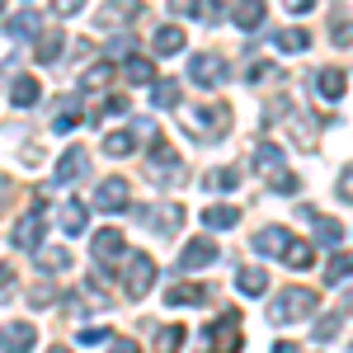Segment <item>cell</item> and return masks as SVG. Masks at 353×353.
I'll list each match as a JSON object with an SVG mask.
<instances>
[{
	"label": "cell",
	"instance_id": "cell-26",
	"mask_svg": "<svg viewBox=\"0 0 353 353\" xmlns=\"http://www.w3.org/2000/svg\"><path fill=\"white\" fill-rule=\"evenodd\" d=\"M151 104H156V109H179V81H170V76L156 81L151 85Z\"/></svg>",
	"mask_w": 353,
	"mask_h": 353
},
{
	"label": "cell",
	"instance_id": "cell-5",
	"mask_svg": "<svg viewBox=\"0 0 353 353\" xmlns=\"http://www.w3.org/2000/svg\"><path fill=\"white\" fill-rule=\"evenodd\" d=\"M156 288V259L151 254H132L128 269H123V292L128 297H146Z\"/></svg>",
	"mask_w": 353,
	"mask_h": 353
},
{
	"label": "cell",
	"instance_id": "cell-24",
	"mask_svg": "<svg viewBox=\"0 0 353 353\" xmlns=\"http://www.w3.org/2000/svg\"><path fill=\"white\" fill-rule=\"evenodd\" d=\"M184 43H189V38H184V28L165 24V28H156V43H151V48H156L161 57H174V52H184Z\"/></svg>",
	"mask_w": 353,
	"mask_h": 353
},
{
	"label": "cell",
	"instance_id": "cell-2",
	"mask_svg": "<svg viewBox=\"0 0 353 353\" xmlns=\"http://www.w3.org/2000/svg\"><path fill=\"white\" fill-rule=\"evenodd\" d=\"M316 288H288V292H278L269 301V325H297L301 316H311L316 311Z\"/></svg>",
	"mask_w": 353,
	"mask_h": 353
},
{
	"label": "cell",
	"instance_id": "cell-46",
	"mask_svg": "<svg viewBox=\"0 0 353 353\" xmlns=\"http://www.w3.org/2000/svg\"><path fill=\"white\" fill-rule=\"evenodd\" d=\"M132 132H137V137H146V141H156V137H161V132H156V123H151V118H137V123H132Z\"/></svg>",
	"mask_w": 353,
	"mask_h": 353
},
{
	"label": "cell",
	"instance_id": "cell-30",
	"mask_svg": "<svg viewBox=\"0 0 353 353\" xmlns=\"http://www.w3.org/2000/svg\"><path fill=\"white\" fill-rule=\"evenodd\" d=\"M236 24L241 28H259L264 24V0H236Z\"/></svg>",
	"mask_w": 353,
	"mask_h": 353
},
{
	"label": "cell",
	"instance_id": "cell-11",
	"mask_svg": "<svg viewBox=\"0 0 353 353\" xmlns=\"http://www.w3.org/2000/svg\"><path fill=\"white\" fill-rule=\"evenodd\" d=\"M38 245H43V198H38L33 212L14 221V250H38Z\"/></svg>",
	"mask_w": 353,
	"mask_h": 353
},
{
	"label": "cell",
	"instance_id": "cell-51",
	"mask_svg": "<svg viewBox=\"0 0 353 353\" xmlns=\"http://www.w3.org/2000/svg\"><path fill=\"white\" fill-rule=\"evenodd\" d=\"M283 5H288V14H306V10H311L316 0H283Z\"/></svg>",
	"mask_w": 353,
	"mask_h": 353
},
{
	"label": "cell",
	"instance_id": "cell-12",
	"mask_svg": "<svg viewBox=\"0 0 353 353\" xmlns=\"http://www.w3.org/2000/svg\"><path fill=\"white\" fill-rule=\"evenodd\" d=\"M0 349H5V353H33V349H38V330L24 325V321L0 325Z\"/></svg>",
	"mask_w": 353,
	"mask_h": 353
},
{
	"label": "cell",
	"instance_id": "cell-27",
	"mask_svg": "<svg viewBox=\"0 0 353 353\" xmlns=\"http://www.w3.org/2000/svg\"><path fill=\"white\" fill-rule=\"evenodd\" d=\"M316 90H321V99H339V94H344V71H339V66H325V71L316 76Z\"/></svg>",
	"mask_w": 353,
	"mask_h": 353
},
{
	"label": "cell",
	"instance_id": "cell-40",
	"mask_svg": "<svg viewBox=\"0 0 353 353\" xmlns=\"http://www.w3.org/2000/svg\"><path fill=\"white\" fill-rule=\"evenodd\" d=\"M118 113H128V99H123V94H109V99L99 104V113H94V118L104 123V118H118Z\"/></svg>",
	"mask_w": 353,
	"mask_h": 353
},
{
	"label": "cell",
	"instance_id": "cell-22",
	"mask_svg": "<svg viewBox=\"0 0 353 353\" xmlns=\"http://www.w3.org/2000/svg\"><path fill=\"white\" fill-rule=\"evenodd\" d=\"M236 288H241L245 297H264V292H269V273L254 269V264H245V269L236 273Z\"/></svg>",
	"mask_w": 353,
	"mask_h": 353
},
{
	"label": "cell",
	"instance_id": "cell-44",
	"mask_svg": "<svg viewBox=\"0 0 353 353\" xmlns=\"http://www.w3.org/2000/svg\"><path fill=\"white\" fill-rule=\"evenodd\" d=\"M334 193H339V203H353V170H344V174H339Z\"/></svg>",
	"mask_w": 353,
	"mask_h": 353
},
{
	"label": "cell",
	"instance_id": "cell-8",
	"mask_svg": "<svg viewBox=\"0 0 353 353\" xmlns=\"http://www.w3.org/2000/svg\"><path fill=\"white\" fill-rule=\"evenodd\" d=\"M123 250H128V241H123V231H113V226L94 231V241H90V254H94L99 269H113V264L123 259Z\"/></svg>",
	"mask_w": 353,
	"mask_h": 353
},
{
	"label": "cell",
	"instance_id": "cell-18",
	"mask_svg": "<svg viewBox=\"0 0 353 353\" xmlns=\"http://www.w3.org/2000/svg\"><path fill=\"white\" fill-rule=\"evenodd\" d=\"M43 99V85L33 81V76H14V85H10V104L14 109H33Z\"/></svg>",
	"mask_w": 353,
	"mask_h": 353
},
{
	"label": "cell",
	"instance_id": "cell-9",
	"mask_svg": "<svg viewBox=\"0 0 353 353\" xmlns=\"http://www.w3.org/2000/svg\"><path fill=\"white\" fill-rule=\"evenodd\" d=\"M128 198H132L128 179H123V174H109V179L94 189V208H99V212H128Z\"/></svg>",
	"mask_w": 353,
	"mask_h": 353
},
{
	"label": "cell",
	"instance_id": "cell-13",
	"mask_svg": "<svg viewBox=\"0 0 353 353\" xmlns=\"http://www.w3.org/2000/svg\"><path fill=\"white\" fill-rule=\"evenodd\" d=\"M217 245L208 241V236H198V241H189L184 250H179V273L184 269H208V264H217Z\"/></svg>",
	"mask_w": 353,
	"mask_h": 353
},
{
	"label": "cell",
	"instance_id": "cell-23",
	"mask_svg": "<svg viewBox=\"0 0 353 353\" xmlns=\"http://www.w3.org/2000/svg\"><path fill=\"white\" fill-rule=\"evenodd\" d=\"M61 48H66V33H61V28H48V33H38V61H43V66H57Z\"/></svg>",
	"mask_w": 353,
	"mask_h": 353
},
{
	"label": "cell",
	"instance_id": "cell-48",
	"mask_svg": "<svg viewBox=\"0 0 353 353\" xmlns=\"http://www.w3.org/2000/svg\"><path fill=\"white\" fill-rule=\"evenodd\" d=\"M264 76H269L264 61H250V66H245V81H264Z\"/></svg>",
	"mask_w": 353,
	"mask_h": 353
},
{
	"label": "cell",
	"instance_id": "cell-39",
	"mask_svg": "<svg viewBox=\"0 0 353 353\" xmlns=\"http://www.w3.org/2000/svg\"><path fill=\"white\" fill-rule=\"evenodd\" d=\"M330 43L334 48H353V19H334L330 24Z\"/></svg>",
	"mask_w": 353,
	"mask_h": 353
},
{
	"label": "cell",
	"instance_id": "cell-54",
	"mask_svg": "<svg viewBox=\"0 0 353 353\" xmlns=\"http://www.w3.org/2000/svg\"><path fill=\"white\" fill-rule=\"evenodd\" d=\"M226 5H236V0H212V19H221V10Z\"/></svg>",
	"mask_w": 353,
	"mask_h": 353
},
{
	"label": "cell",
	"instance_id": "cell-53",
	"mask_svg": "<svg viewBox=\"0 0 353 353\" xmlns=\"http://www.w3.org/2000/svg\"><path fill=\"white\" fill-rule=\"evenodd\" d=\"M10 283H14V269H10V264H0V292H5Z\"/></svg>",
	"mask_w": 353,
	"mask_h": 353
},
{
	"label": "cell",
	"instance_id": "cell-33",
	"mask_svg": "<svg viewBox=\"0 0 353 353\" xmlns=\"http://www.w3.org/2000/svg\"><path fill=\"white\" fill-rule=\"evenodd\" d=\"M38 24H43V19H38L33 10H19V14H10V33H14V38H38Z\"/></svg>",
	"mask_w": 353,
	"mask_h": 353
},
{
	"label": "cell",
	"instance_id": "cell-15",
	"mask_svg": "<svg viewBox=\"0 0 353 353\" xmlns=\"http://www.w3.org/2000/svg\"><path fill=\"white\" fill-rule=\"evenodd\" d=\"M301 217L311 221V226H316V241L325 245V250H334V245L344 241V226H339V221L334 217H321V212H316V208H311V203H306V208H297Z\"/></svg>",
	"mask_w": 353,
	"mask_h": 353
},
{
	"label": "cell",
	"instance_id": "cell-34",
	"mask_svg": "<svg viewBox=\"0 0 353 353\" xmlns=\"http://www.w3.org/2000/svg\"><path fill=\"white\" fill-rule=\"evenodd\" d=\"M349 273H353V254H334V259L325 264V288H339Z\"/></svg>",
	"mask_w": 353,
	"mask_h": 353
},
{
	"label": "cell",
	"instance_id": "cell-17",
	"mask_svg": "<svg viewBox=\"0 0 353 353\" xmlns=\"http://www.w3.org/2000/svg\"><path fill=\"white\" fill-rule=\"evenodd\" d=\"M85 170H90V156H85L81 146H71V151H66V156L57 161V184H76Z\"/></svg>",
	"mask_w": 353,
	"mask_h": 353
},
{
	"label": "cell",
	"instance_id": "cell-36",
	"mask_svg": "<svg viewBox=\"0 0 353 353\" xmlns=\"http://www.w3.org/2000/svg\"><path fill=\"white\" fill-rule=\"evenodd\" d=\"M273 43H278L283 52H306V43H311V38H306V28H283Z\"/></svg>",
	"mask_w": 353,
	"mask_h": 353
},
{
	"label": "cell",
	"instance_id": "cell-50",
	"mask_svg": "<svg viewBox=\"0 0 353 353\" xmlns=\"http://www.w3.org/2000/svg\"><path fill=\"white\" fill-rule=\"evenodd\" d=\"M109 353H141V344H137V339H113Z\"/></svg>",
	"mask_w": 353,
	"mask_h": 353
},
{
	"label": "cell",
	"instance_id": "cell-41",
	"mask_svg": "<svg viewBox=\"0 0 353 353\" xmlns=\"http://www.w3.org/2000/svg\"><path fill=\"white\" fill-rule=\"evenodd\" d=\"M52 301H57V288H48V283L28 288V306H52Z\"/></svg>",
	"mask_w": 353,
	"mask_h": 353
},
{
	"label": "cell",
	"instance_id": "cell-55",
	"mask_svg": "<svg viewBox=\"0 0 353 353\" xmlns=\"http://www.w3.org/2000/svg\"><path fill=\"white\" fill-rule=\"evenodd\" d=\"M339 311H344V316H353V288L344 292V306H339Z\"/></svg>",
	"mask_w": 353,
	"mask_h": 353
},
{
	"label": "cell",
	"instance_id": "cell-1",
	"mask_svg": "<svg viewBox=\"0 0 353 353\" xmlns=\"http://www.w3.org/2000/svg\"><path fill=\"white\" fill-rule=\"evenodd\" d=\"M184 128H189L193 141H221V137L231 132V109L221 99L193 104V109H184Z\"/></svg>",
	"mask_w": 353,
	"mask_h": 353
},
{
	"label": "cell",
	"instance_id": "cell-47",
	"mask_svg": "<svg viewBox=\"0 0 353 353\" xmlns=\"http://www.w3.org/2000/svg\"><path fill=\"white\" fill-rule=\"evenodd\" d=\"M170 10H174V14H198V0H170Z\"/></svg>",
	"mask_w": 353,
	"mask_h": 353
},
{
	"label": "cell",
	"instance_id": "cell-20",
	"mask_svg": "<svg viewBox=\"0 0 353 353\" xmlns=\"http://www.w3.org/2000/svg\"><path fill=\"white\" fill-rule=\"evenodd\" d=\"M141 14V0H104L99 5V24H123V19H137Z\"/></svg>",
	"mask_w": 353,
	"mask_h": 353
},
{
	"label": "cell",
	"instance_id": "cell-4",
	"mask_svg": "<svg viewBox=\"0 0 353 353\" xmlns=\"http://www.w3.org/2000/svg\"><path fill=\"white\" fill-rule=\"evenodd\" d=\"M254 170H259L278 193H297V174H288L283 146H278V141H259V146H254Z\"/></svg>",
	"mask_w": 353,
	"mask_h": 353
},
{
	"label": "cell",
	"instance_id": "cell-35",
	"mask_svg": "<svg viewBox=\"0 0 353 353\" xmlns=\"http://www.w3.org/2000/svg\"><path fill=\"white\" fill-rule=\"evenodd\" d=\"M128 81L132 85H156V66H151L146 57H132V61H128Z\"/></svg>",
	"mask_w": 353,
	"mask_h": 353
},
{
	"label": "cell",
	"instance_id": "cell-32",
	"mask_svg": "<svg viewBox=\"0 0 353 353\" xmlns=\"http://www.w3.org/2000/svg\"><path fill=\"white\" fill-rule=\"evenodd\" d=\"M57 221H61L66 236H81V231H85V203H66V208L57 212Z\"/></svg>",
	"mask_w": 353,
	"mask_h": 353
},
{
	"label": "cell",
	"instance_id": "cell-28",
	"mask_svg": "<svg viewBox=\"0 0 353 353\" xmlns=\"http://www.w3.org/2000/svg\"><path fill=\"white\" fill-rule=\"evenodd\" d=\"M184 339H189V330H184V325H161V330H156V349H161V353H179V349H184Z\"/></svg>",
	"mask_w": 353,
	"mask_h": 353
},
{
	"label": "cell",
	"instance_id": "cell-45",
	"mask_svg": "<svg viewBox=\"0 0 353 353\" xmlns=\"http://www.w3.org/2000/svg\"><path fill=\"white\" fill-rule=\"evenodd\" d=\"M132 48H137L132 38H113V43L104 48V52H109V57H132Z\"/></svg>",
	"mask_w": 353,
	"mask_h": 353
},
{
	"label": "cell",
	"instance_id": "cell-16",
	"mask_svg": "<svg viewBox=\"0 0 353 353\" xmlns=\"http://www.w3.org/2000/svg\"><path fill=\"white\" fill-rule=\"evenodd\" d=\"M33 259H38V269H43V273H66V269H71V250H66V245H38Z\"/></svg>",
	"mask_w": 353,
	"mask_h": 353
},
{
	"label": "cell",
	"instance_id": "cell-37",
	"mask_svg": "<svg viewBox=\"0 0 353 353\" xmlns=\"http://www.w3.org/2000/svg\"><path fill=\"white\" fill-rule=\"evenodd\" d=\"M76 123H81V104L71 99V104H66V109H61V113L52 118V132H57V137H66L71 128H76Z\"/></svg>",
	"mask_w": 353,
	"mask_h": 353
},
{
	"label": "cell",
	"instance_id": "cell-6",
	"mask_svg": "<svg viewBox=\"0 0 353 353\" xmlns=\"http://www.w3.org/2000/svg\"><path fill=\"white\" fill-rule=\"evenodd\" d=\"M203 334H208V344H212L217 353H241V344H245L241 316H236V311H226V316H221V325H208Z\"/></svg>",
	"mask_w": 353,
	"mask_h": 353
},
{
	"label": "cell",
	"instance_id": "cell-25",
	"mask_svg": "<svg viewBox=\"0 0 353 353\" xmlns=\"http://www.w3.org/2000/svg\"><path fill=\"white\" fill-rule=\"evenodd\" d=\"M104 151H109L113 161L132 156V151H137V132H123V128H118V132H104Z\"/></svg>",
	"mask_w": 353,
	"mask_h": 353
},
{
	"label": "cell",
	"instance_id": "cell-42",
	"mask_svg": "<svg viewBox=\"0 0 353 353\" xmlns=\"http://www.w3.org/2000/svg\"><path fill=\"white\" fill-rule=\"evenodd\" d=\"M334 334H339V316H321V321H316V339L325 344V339H334Z\"/></svg>",
	"mask_w": 353,
	"mask_h": 353
},
{
	"label": "cell",
	"instance_id": "cell-10",
	"mask_svg": "<svg viewBox=\"0 0 353 353\" xmlns=\"http://www.w3.org/2000/svg\"><path fill=\"white\" fill-rule=\"evenodd\" d=\"M189 76L203 85V90H217V85L226 81V61H221V57H212V52H198L189 61Z\"/></svg>",
	"mask_w": 353,
	"mask_h": 353
},
{
	"label": "cell",
	"instance_id": "cell-14",
	"mask_svg": "<svg viewBox=\"0 0 353 353\" xmlns=\"http://www.w3.org/2000/svg\"><path fill=\"white\" fill-rule=\"evenodd\" d=\"M165 301L170 306H208L212 288L208 283H174V288H165Z\"/></svg>",
	"mask_w": 353,
	"mask_h": 353
},
{
	"label": "cell",
	"instance_id": "cell-49",
	"mask_svg": "<svg viewBox=\"0 0 353 353\" xmlns=\"http://www.w3.org/2000/svg\"><path fill=\"white\" fill-rule=\"evenodd\" d=\"M81 5H85V0H52V10H57V14H76Z\"/></svg>",
	"mask_w": 353,
	"mask_h": 353
},
{
	"label": "cell",
	"instance_id": "cell-52",
	"mask_svg": "<svg viewBox=\"0 0 353 353\" xmlns=\"http://www.w3.org/2000/svg\"><path fill=\"white\" fill-rule=\"evenodd\" d=\"M10 193H14V184H10V174H0V208L10 203Z\"/></svg>",
	"mask_w": 353,
	"mask_h": 353
},
{
	"label": "cell",
	"instance_id": "cell-3",
	"mask_svg": "<svg viewBox=\"0 0 353 353\" xmlns=\"http://www.w3.org/2000/svg\"><path fill=\"white\" fill-rule=\"evenodd\" d=\"M146 179H151V184H161V189H174V184H184V161H179V151H174L165 137H156V141H151Z\"/></svg>",
	"mask_w": 353,
	"mask_h": 353
},
{
	"label": "cell",
	"instance_id": "cell-29",
	"mask_svg": "<svg viewBox=\"0 0 353 353\" xmlns=\"http://www.w3.org/2000/svg\"><path fill=\"white\" fill-rule=\"evenodd\" d=\"M203 184H208L212 193H231L236 184H241V174H236L231 165H221V170H208V174H203Z\"/></svg>",
	"mask_w": 353,
	"mask_h": 353
},
{
	"label": "cell",
	"instance_id": "cell-58",
	"mask_svg": "<svg viewBox=\"0 0 353 353\" xmlns=\"http://www.w3.org/2000/svg\"><path fill=\"white\" fill-rule=\"evenodd\" d=\"M0 14H5V5H0Z\"/></svg>",
	"mask_w": 353,
	"mask_h": 353
},
{
	"label": "cell",
	"instance_id": "cell-21",
	"mask_svg": "<svg viewBox=\"0 0 353 353\" xmlns=\"http://www.w3.org/2000/svg\"><path fill=\"white\" fill-rule=\"evenodd\" d=\"M241 221V208H231V203H212L208 212H203V226L208 231H231Z\"/></svg>",
	"mask_w": 353,
	"mask_h": 353
},
{
	"label": "cell",
	"instance_id": "cell-31",
	"mask_svg": "<svg viewBox=\"0 0 353 353\" xmlns=\"http://www.w3.org/2000/svg\"><path fill=\"white\" fill-rule=\"evenodd\" d=\"M283 259H288V269H311V264H316V245H306V241H292L288 245V254H283Z\"/></svg>",
	"mask_w": 353,
	"mask_h": 353
},
{
	"label": "cell",
	"instance_id": "cell-19",
	"mask_svg": "<svg viewBox=\"0 0 353 353\" xmlns=\"http://www.w3.org/2000/svg\"><path fill=\"white\" fill-rule=\"evenodd\" d=\"M288 245H292V236L283 226H264L254 236V254H288Z\"/></svg>",
	"mask_w": 353,
	"mask_h": 353
},
{
	"label": "cell",
	"instance_id": "cell-38",
	"mask_svg": "<svg viewBox=\"0 0 353 353\" xmlns=\"http://www.w3.org/2000/svg\"><path fill=\"white\" fill-rule=\"evenodd\" d=\"M109 81H113V66H90V71L81 76V85H85V90H104Z\"/></svg>",
	"mask_w": 353,
	"mask_h": 353
},
{
	"label": "cell",
	"instance_id": "cell-43",
	"mask_svg": "<svg viewBox=\"0 0 353 353\" xmlns=\"http://www.w3.org/2000/svg\"><path fill=\"white\" fill-rule=\"evenodd\" d=\"M81 344H104L109 339V330H99V325H81V334H76Z\"/></svg>",
	"mask_w": 353,
	"mask_h": 353
},
{
	"label": "cell",
	"instance_id": "cell-56",
	"mask_svg": "<svg viewBox=\"0 0 353 353\" xmlns=\"http://www.w3.org/2000/svg\"><path fill=\"white\" fill-rule=\"evenodd\" d=\"M273 353H301V349H297V344H288V339H283V344H278Z\"/></svg>",
	"mask_w": 353,
	"mask_h": 353
},
{
	"label": "cell",
	"instance_id": "cell-7",
	"mask_svg": "<svg viewBox=\"0 0 353 353\" xmlns=\"http://www.w3.org/2000/svg\"><path fill=\"white\" fill-rule=\"evenodd\" d=\"M137 217L146 221V226H151L156 236H174V231L184 226V217H189V212H184L179 203H161V208H141Z\"/></svg>",
	"mask_w": 353,
	"mask_h": 353
},
{
	"label": "cell",
	"instance_id": "cell-57",
	"mask_svg": "<svg viewBox=\"0 0 353 353\" xmlns=\"http://www.w3.org/2000/svg\"><path fill=\"white\" fill-rule=\"evenodd\" d=\"M48 353H76V349H66V344H52V349H48Z\"/></svg>",
	"mask_w": 353,
	"mask_h": 353
}]
</instances>
